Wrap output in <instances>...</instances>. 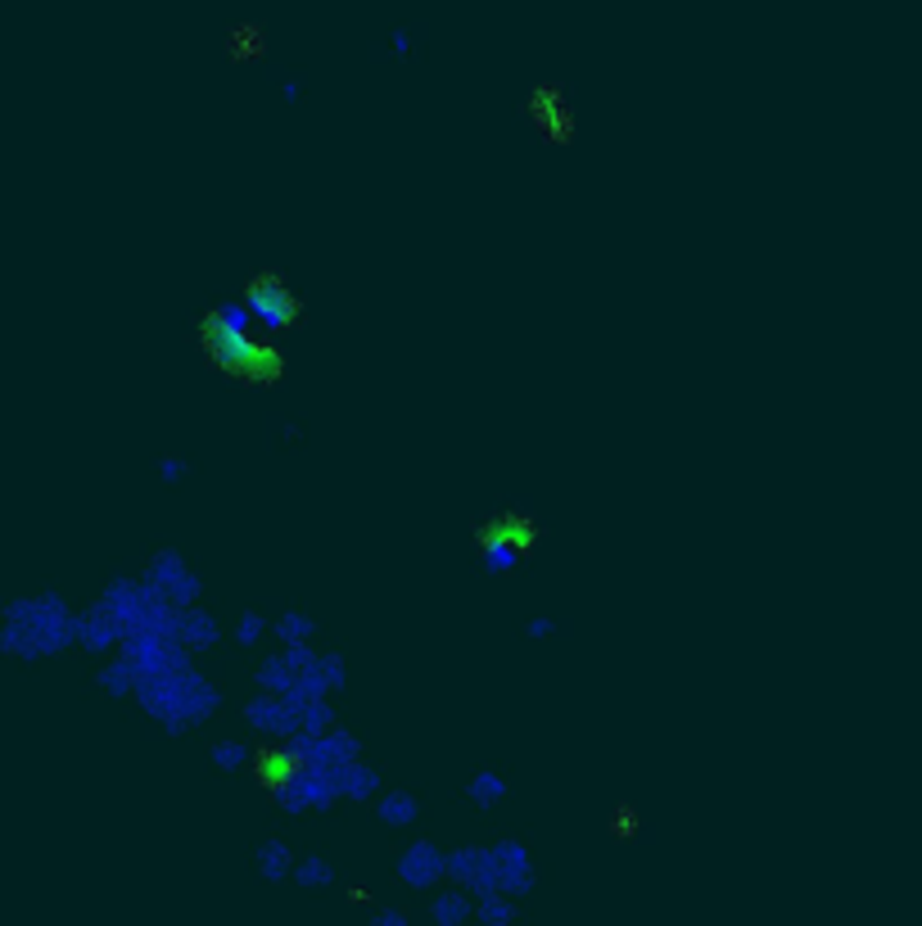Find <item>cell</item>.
<instances>
[{
  "instance_id": "7a4b0ae2",
  "label": "cell",
  "mask_w": 922,
  "mask_h": 926,
  "mask_svg": "<svg viewBox=\"0 0 922 926\" xmlns=\"http://www.w3.org/2000/svg\"><path fill=\"white\" fill-rule=\"evenodd\" d=\"M448 877L479 895H525L534 881V859L521 840H497V846H462L448 855Z\"/></svg>"
},
{
  "instance_id": "e0dca14e",
  "label": "cell",
  "mask_w": 922,
  "mask_h": 926,
  "mask_svg": "<svg viewBox=\"0 0 922 926\" xmlns=\"http://www.w3.org/2000/svg\"><path fill=\"white\" fill-rule=\"evenodd\" d=\"M552 628H556L552 620H530V637H534V633H552Z\"/></svg>"
},
{
  "instance_id": "8992f818",
  "label": "cell",
  "mask_w": 922,
  "mask_h": 926,
  "mask_svg": "<svg viewBox=\"0 0 922 926\" xmlns=\"http://www.w3.org/2000/svg\"><path fill=\"white\" fill-rule=\"evenodd\" d=\"M217 637H222V628H217V620H213L204 606H186V611H182V642H186L191 651H208Z\"/></svg>"
},
{
  "instance_id": "277c9868",
  "label": "cell",
  "mask_w": 922,
  "mask_h": 926,
  "mask_svg": "<svg viewBox=\"0 0 922 926\" xmlns=\"http://www.w3.org/2000/svg\"><path fill=\"white\" fill-rule=\"evenodd\" d=\"M398 877L411 886V890H430L435 881L448 877V855L435 846V840H411L398 859Z\"/></svg>"
},
{
  "instance_id": "3957f363",
  "label": "cell",
  "mask_w": 922,
  "mask_h": 926,
  "mask_svg": "<svg viewBox=\"0 0 922 926\" xmlns=\"http://www.w3.org/2000/svg\"><path fill=\"white\" fill-rule=\"evenodd\" d=\"M145 578L158 587L167 602H177V606H195V597H200V574L182 561V552H154Z\"/></svg>"
},
{
  "instance_id": "7c38bea8",
  "label": "cell",
  "mask_w": 922,
  "mask_h": 926,
  "mask_svg": "<svg viewBox=\"0 0 922 926\" xmlns=\"http://www.w3.org/2000/svg\"><path fill=\"white\" fill-rule=\"evenodd\" d=\"M435 917H439V922H462V917H470V890H444V895L435 899Z\"/></svg>"
},
{
  "instance_id": "5b68a950",
  "label": "cell",
  "mask_w": 922,
  "mask_h": 926,
  "mask_svg": "<svg viewBox=\"0 0 922 926\" xmlns=\"http://www.w3.org/2000/svg\"><path fill=\"white\" fill-rule=\"evenodd\" d=\"M244 303H249V312H254V321L259 325H268V330H281L290 316H294V299H290V290L285 285H254L244 294Z\"/></svg>"
},
{
  "instance_id": "5bb4252c",
  "label": "cell",
  "mask_w": 922,
  "mask_h": 926,
  "mask_svg": "<svg viewBox=\"0 0 922 926\" xmlns=\"http://www.w3.org/2000/svg\"><path fill=\"white\" fill-rule=\"evenodd\" d=\"M479 917L484 922H507V917H516V908L507 899H497V895H479Z\"/></svg>"
},
{
  "instance_id": "6da1fadb",
  "label": "cell",
  "mask_w": 922,
  "mask_h": 926,
  "mask_svg": "<svg viewBox=\"0 0 922 926\" xmlns=\"http://www.w3.org/2000/svg\"><path fill=\"white\" fill-rule=\"evenodd\" d=\"M77 611L59 593L41 597H19L6 606V624H0V651L19 660H46L59 655L64 646L77 642Z\"/></svg>"
},
{
  "instance_id": "4fadbf2b",
  "label": "cell",
  "mask_w": 922,
  "mask_h": 926,
  "mask_svg": "<svg viewBox=\"0 0 922 926\" xmlns=\"http://www.w3.org/2000/svg\"><path fill=\"white\" fill-rule=\"evenodd\" d=\"M208 754H213V764L226 769V773H231V769H244V760H249V750H244L240 741H217Z\"/></svg>"
},
{
  "instance_id": "2e32d148",
  "label": "cell",
  "mask_w": 922,
  "mask_h": 926,
  "mask_svg": "<svg viewBox=\"0 0 922 926\" xmlns=\"http://www.w3.org/2000/svg\"><path fill=\"white\" fill-rule=\"evenodd\" d=\"M186 475V461H163V479H182Z\"/></svg>"
},
{
  "instance_id": "8fae6325",
  "label": "cell",
  "mask_w": 922,
  "mask_h": 926,
  "mask_svg": "<svg viewBox=\"0 0 922 926\" xmlns=\"http://www.w3.org/2000/svg\"><path fill=\"white\" fill-rule=\"evenodd\" d=\"M294 881H299V886H330V881H334V868H330L321 855H308V859L294 864Z\"/></svg>"
},
{
  "instance_id": "ba28073f",
  "label": "cell",
  "mask_w": 922,
  "mask_h": 926,
  "mask_svg": "<svg viewBox=\"0 0 922 926\" xmlns=\"http://www.w3.org/2000/svg\"><path fill=\"white\" fill-rule=\"evenodd\" d=\"M259 868H263L268 881H281V877L294 873V859H290V846H285V840H268V846L259 850Z\"/></svg>"
},
{
  "instance_id": "9c48e42d",
  "label": "cell",
  "mask_w": 922,
  "mask_h": 926,
  "mask_svg": "<svg viewBox=\"0 0 922 926\" xmlns=\"http://www.w3.org/2000/svg\"><path fill=\"white\" fill-rule=\"evenodd\" d=\"M502 791H507V787H502L497 773H475V778L466 782V796H470L479 809H493V805L502 800Z\"/></svg>"
},
{
  "instance_id": "52a82bcc",
  "label": "cell",
  "mask_w": 922,
  "mask_h": 926,
  "mask_svg": "<svg viewBox=\"0 0 922 926\" xmlns=\"http://www.w3.org/2000/svg\"><path fill=\"white\" fill-rule=\"evenodd\" d=\"M416 813H421V805H416L411 791H385V796H380V818H385V822L407 827V822H416Z\"/></svg>"
},
{
  "instance_id": "9a60e30c",
  "label": "cell",
  "mask_w": 922,
  "mask_h": 926,
  "mask_svg": "<svg viewBox=\"0 0 922 926\" xmlns=\"http://www.w3.org/2000/svg\"><path fill=\"white\" fill-rule=\"evenodd\" d=\"M263 628H272V624H268L259 611H249V615H240V624H235V637H240V642H259V633H263Z\"/></svg>"
},
{
  "instance_id": "30bf717a",
  "label": "cell",
  "mask_w": 922,
  "mask_h": 926,
  "mask_svg": "<svg viewBox=\"0 0 922 926\" xmlns=\"http://www.w3.org/2000/svg\"><path fill=\"white\" fill-rule=\"evenodd\" d=\"M272 633H276L281 642H308V637L317 633V624H312L308 615H299V611H285L281 620H272Z\"/></svg>"
}]
</instances>
